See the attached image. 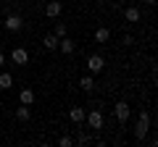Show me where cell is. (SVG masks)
<instances>
[{
	"label": "cell",
	"mask_w": 158,
	"mask_h": 147,
	"mask_svg": "<svg viewBox=\"0 0 158 147\" xmlns=\"http://www.w3.org/2000/svg\"><path fill=\"white\" fill-rule=\"evenodd\" d=\"M150 126H153L150 110H140V118H137V126H135V139L142 142V139L148 137V131H150Z\"/></svg>",
	"instance_id": "cell-1"
},
{
	"label": "cell",
	"mask_w": 158,
	"mask_h": 147,
	"mask_svg": "<svg viewBox=\"0 0 158 147\" xmlns=\"http://www.w3.org/2000/svg\"><path fill=\"white\" fill-rule=\"evenodd\" d=\"M85 121H87V126H90L92 131H100L103 126H106V116H103V110H100V108H92L90 113L85 116Z\"/></svg>",
	"instance_id": "cell-2"
},
{
	"label": "cell",
	"mask_w": 158,
	"mask_h": 147,
	"mask_svg": "<svg viewBox=\"0 0 158 147\" xmlns=\"http://www.w3.org/2000/svg\"><path fill=\"white\" fill-rule=\"evenodd\" d=\"M0 26H3V29H8V32H21V29H24V18L19 16V13H6Z\"/></svg>",
	"instance_id": "cell-3"
},
{
	"label": "cell",
	"mask_w": 158,
	"mask_h": 147,
	"mask_svg": "<svg viewBox=\"0 0 158 147\" xmlns=\"http://www.w3.org/2000/svg\"><path fill=\"white\" fill-rule=\"evenodd\" d=\"M113 116H116V121L121 126L129 121V116H132V108H129V102H124V100H118L116 105H113Z\"/></svg>",
	"instance_id": "cell-4"
},
{
	"label": "cell",
	"mask_w": 158,
	"mask_h": 147,
	"mask_svg": "<svg viewBox=\"0 0 158 147\" xmlns=\"http://www.w3.org/2000/svg\"><path fill=\"white\" fill-rule=\"evenodd\" d=\"M103 68H106V58L103 55H90L87 58V71L90 74H100Z\"/></svg>",
	"instance_id": "cell-5"
},
{
	"label": "cell",
	"mask_w": 158,
	"mask_h": 147,
	"mask_svg": "<svg viewBox=\"0 0 158 147\" xmlns=\"http://www.w3.org/2000/svg\"><path fill=\"white\" fill-rule=\"evenodd\" d=\"M58 50H61L63 55H71V53L77 50V42H74L71 37L66 34V37H61V40H58Z\"/></svg>",
	"instance_id": "cell-6"
},
{
	"label": "cell",
	"mask_w": 158,
	"mask_h": 147,
	"mask_svg": "<svg viewBox=\"0 0 158 147\" xmlns=\"http://www.w3.org/2000/svg\"><path fill=\"white\" fill-rule=\"evenodd\" d=\"M11 61L16 63V66H27V63H29V53L24 50V47H13V53H11Z\"/></svg>",
	"instance_id": "cell-7"
},
{
	"label": "cell",
	"mask_w": 158,
	"mask_h": 147,
	"mask_svg": "<svg viewBox=\"0 0 158 147\" xmlns=\"http://www.w3.org/2000/svg\"><path fill=\"white\" fill-rule=\"evenodd\" d=\"M61 11H63V3H58V0H50V3L45 6V16L48 18H58Z\"/></svg>",
	"instance_id": "cell-8"
},
{
	"label": "cell",
	"mask_w": 158,
	"mask_h": 147,
	"mask_svg": "<svg viewBox=\"0 0 158 147\" xmlns=\"http://www.w3.org/2000/svg\"><path fill=\"white\" fill-rule=\"evenodd\" d=\"M92 37H95V42H98V45H106V42L111 40V29H108V26H98Z\"/></svg>",
	"instance_id": "cell-9"
},
{
	"label": "cell",
	"mask_w": 158,
	"mask_h": 147,
	"mask_svg": "<svg viewBox=\"0 0 158 147\" xmlns=\"http://www.w3.org/2000/svg\"><path fill=\"white\" fill-rule=\"evenodd\" d=\"M85 116H87V110L85 108H71V110H69V118H71V124H82V121H85Z\"/></svg>",
	"instance_id": "cell-10"
},
{
	"label": "cell",
	"mask_w": 158,
	"mask_h": 147,
	"mask_svg": "<svg viewBox=\"0 0 158 147\" xmlns=\"http://www.w3.org/2000/svg\"><path fill=\"white\" fill-rule=\"evenodd\" d=\"M124 21L137 24V21H140V8H137V6H129V8L124 11Z\"/></svg>",
	"instance_id": "cell-11"
},
{
	"label": "cell",
	"mask_w": 158,
	"mask_h": 147,
	"mask_svg": "<svg viewBox=\"0 0 158 147\" xmlns=\"http://www.w3.org/2000/svg\"><path fill=\"white\" fill-rule=\"evenodd\" d=\"M42 47H45V50H58V37L56 34H45V37H42Z\"/></svg>",
	"instance_id": "cell-12"
},
{
	"label": "cell",
	"mask_w": 158,
	"mask_h": 147,
	"mask_svg": "<svg viewBox=\"0 0 158 147\" xmlns=\"http://www.w3.org/2000/svg\"><path fill=\"white\" fill-rule=\"evenodd\" d=\"M79 87H82L85 92L95 89V79H92V74H87V76H79Z\"/></svg>",
	"instance_id": "cell-13"
},
{
	"label": "cell",
	"mask_w": 158,
	"mask_h": 147,
	"mask_svg": "<svg viewBox=\"0 0 158 147\" xmlns=\"http://www.w3.org/2000/svg\"><path fill=\"white\" fill-rule=\"evenodd\" d=\"M29 118H32L29 105H19V108H16V121H29Z\"/></svg>",
	"instance_id": "cell-14"
},
{
	"label": "cell",
	"mask_w": 158,
	"mask_h": 147,
	"mask_svg": "<svg viewBox=\"0 0 158 147\" xmlns=\"http://www.w3.org/2000/svg\"><path fill=\"white\" fill-rule=\"evenodd\" d=\"M19 100H21V105H32L34 102V92L32 89H21L19 92Z\"/></svg>",
	"instance_id": "cell-15"
},
{
	"label": "cell",
	"mask_w": 158,
	"mask_h": 147,
	"mask_svg": "<svg viewBox=\"0 0 158 147\" xmlns=\"http://www.w3.org/2000/svg\"><path fill=\"white\" fill-rule=\"evenodd\" d=\"M11 87H13V76L3 71L0 74V89H11Z\"/></svg>",
	"instance_id": "cell-16"
},
{
	"label": "cell",
	"mask_w": 158,
	"mask_h": 147,
	"mask_svg": "<svg viewBox=\"0 0 158 147\" xmlns=\"http://www.w3.org/2000/svg\"><path fill=\"white\" fill-rule=\"evenodd\" d=\"M53 34L61 40V37H66V34H69V26H66V24H56V26H53Z\"/></svg>",
	"instance_id": "cell-17"
},
{
	"label": "cell",
	"mask_w": 158,
	"mask_h": 147,
	"mask_svg": "<svg viewBox=\"0 0 158 147\" xmlns=\"http://www.w3.org/2000/svg\"><path fill=\"white\" fill-rule=\"evenodd\" d=\"M74 145V139L69 134H63V137H58V147H71Z\"/></svg>",
	"instance_id": "cell-18"
},
{
	"label": "cell",
	"mask_w": 158,
	"mask_h": 147,
	"mask_svg": "<svg viewBox=\"0 0 158 147\" xmlns=\"http://www.w3.org/2000/svg\"><path fill=\"white\" fill-rule=\"evenodd\" d=\"M77 142H79V145H90V134H85V131H79Z\"/></svg>",
	"instance_id": "cell-19"
},
{
	"label": "cell",
	"mask_w": 158,
	"mask_h": 147,
	"mask_svg": "<svg viewBox=\"0 0 158 147\" xmlns=\"http://www.w3.org/2000/svg\"><path fill=\"white\" fill-rule=\"evenodd\" d=\"M132 42H135V37H132V34H124V37H121V45H132Z\"/></svg>",
	"instance_id": "cell-20"
},
{
	"label": "cell",
	"mask_w": 158,
	"mask_h": 147,
	"mask_svg": "<svg viewBox=\"0 0 158 147\" xmlns=\"http://www.w3.org/2000/svg\"><path fill=\"white\" fill-rule=\"evenodd\" d=\"M3 66H6V53L0 50V68H3Z\"/></svg>",
	"instance_id": "cell-21"
},
{
	"label": "cell",
	"mask_w": 158,
	"mask_h": 147,
	"mask_svg": "<svg viewBox=\"0 0 158 147\" xmlns=\"http://www.w3.org/2000/svg\"><path fill=\"white\" fill-rule=\"evenodd\" d=\"M142 3H145V6H153V3H156V0H142Z\"/></svg>",
	"instance_id": "cell-22"
},
{
	"label": "cell",
	"mask_w": 158,
	"mask_h": 147,
	"mask_svg": "<svg viewBox=\"0 0 158 147\" xmlns=\"http://www.w3.org/2000/svg\"><path fill=\"white\" fill-rule=\"evenodd\" d=\"M0 6H6V3H3V0H0Z\"/></svg>",
	"instance_id": "cell-23"
},
{
	"label": "cell",
	"mask_w": 158,
	"mask_h": 147,
	"mask_svg": "<svg viewBox=\"0 0 158 147\" xmlns=\"http://www.w3.org/2000/svg\"><path fill=\"white\" fill-rule=\"evenodd\" d=\"M0 24H3V16H0Z\"/></svg>",
	"instance_id": "cell-24"
},
{
	"label": "cell",
	"mask_w": 158,
	"mask_h": 147,
	"mask_svg": "<svg viewBox=\"0 0 158 147\" xmlns=\"http://www.w3.org/2000/svg\"><path fill=\"white\" fill-rule=\"evenodd\" d=\"M0 108H3V102H0Z\"/></svg>",
	"instance_id": "cell-25"
}]
</instances>
